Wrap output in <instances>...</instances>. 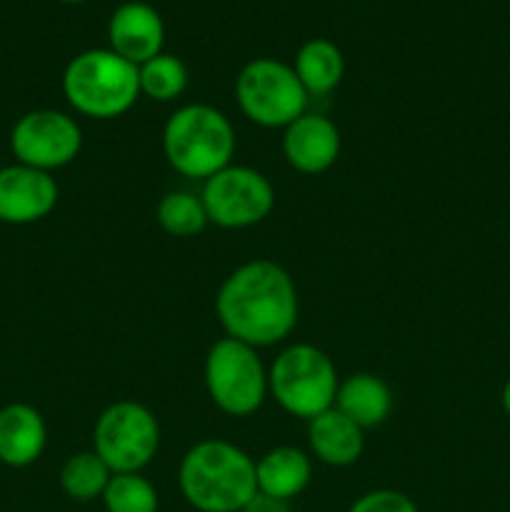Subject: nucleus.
<instances>
[{"label": "nucleus", "instance_id": "1", "mask_svg": "<svg viewBox=\"0 0 510 512\" xmlns=\"http://www.w3.org/2000/svg\"><path fill=\"white\" fill-rule=\"evenodd\" d=\"M215 313L228 338L268 348L288 338L298 325V290L283 265L250 260L223 280Z\"/></svg>", "mask_w": 510, "mask_h": 512}, {"label": "nucleus", "instance_id": "2", "mask_svg": "<svg viewBox=\"0 0 510 512\" xmlns=\"http://www.w3.org/2000/svg\"><path fill=\"white\" fill-rule=\"evenodd\" d=\"M178 485L198 512H243L258 493L255 460L228 440H203L180 460Z\"/></svg>", "mask_w": 510, "mask_h": 512}, {"label": "nucleus", "instance_id": "3", "mask_svg": "<svg viewBox=\"0 0 510 512\" xmlns=\"http://www.w3.org/2000/svg\"><path fill=\"white\" fill-rule=\"evenodd\" d=\"M163 153L175 173L205 183L233 160L235 128L213 105H183L165 123Z\"/></svg>", "mask_w": 510, "mask_h": 512}, {"label": "nucleus", "instance_id": "4", "mask_svg": "<svg viewBox=\"0 0 510 512\" xmlns=\"http://www.w3.org/2000/svg\"><path fill=\"white\" fill-rule=\"evenodd\" d=\"M63 93L80 115L95 120L120 118L140 98L138 65L110 48L83 50L65 65Z\"/></svg>", "mask_w": 510, "mask_h": 512}, {"label": "nucleus", "instance_id": "5", "mask_svg": "<svg viewBox=\"0 0 510 512\" xmlns=\"http://www.w3.org/2000/svg\"><path fill=\"white\" fill-rule=\"evenodd\" d=\"M340 378L333 358L310 343H295L273 360L268 393L285 413L313 420L335 405Z\"/></svg>", "mask_w": 510, "mask_h": 512}, {"label": "nucleus", "instance_id": "6", "mask_svg": "<svg viewBox=\"0 0 510 512\" xmlns=\"http://www.w3.org/2000/svg\"><path fill=\"white\" fill-rule=\"evenodd\" d=\"M205 388L218 410L233 418H248L268 398V370L258 348L228 338L210 345L205 355Z\"/></svg>", "mask_w": 510, "mask_h": 512}, {"label": "nucleus", "instance_id": "7", "mask_svg": "<svg viewBox=\"0 0 510 512\" xmlns=\"http://www.w3.org/2000/svg\"><path fill=\"white\" fill-rule=\"evenodd\" d=\"M235 100L250 123L285 130L308 113L310 95L293 65L275 58H255L245 63L235 78Z\"/></svg>", "mask_w": 510, "mask_h": 512}, {"label": "nucleus", "instance_id": "8", "mask_svg": "<svg viewBox=\"0 0 510 512\" xmlns=\"http://www.w3.org/2000/svg\"><path fill=\"white\" fill-rule=\"evenodd\" d=\"M160 448V425L153 410L135 400H120L100 413L93 450L115 473H140Z\"/></svg>", "mask_w": 510, "mask_h": 512}, {"label": "nucleus", "instance_id": "9", "mask_svg": "<svg viewBox=\"0 0 510 512\" xmlns=\"http://www.w3.org/2000/svg\"><path fill=\"white\" fill-rule=\"evenodd\" d=\"M200 198L210 223L225 230H240L268 218L275 205V188L260 170L230 163L205 180Z\"/></svg>", "mask_w": 510, "mask_h": 512}, {"label": "nucleus", "instance_id": "10", "mask_svg": "<svg viewBox=\"0 0 510 512\" xmlns=\"http://www.w3.org/2000/svg\"><path fill=\"white\" fill-rule=\"evenodd\" d=\"M80 148H83V130L75 118L60 110H30L18 118L10 133V150L15 160L45 173L73 163Z\"/></svg>", "mask_w": 510, "mask_h": 512}, {"label": "nucleus", "instance_id": "11", "mask_svg": "<svg viewBox=\"0 0 510 512\" xmlns=\"http://www.w3.org/2000/svg\"><path fill=\"white\" fill-rule=\"evenodd\" d=\"M58 183L50 173L13 163L0 168V223L30 225L58 205Z\"/></svg>", "mask_w": 510, "mask_h": 512}, {"label": "nucleus", "instance_id": "12", "mask_svg": "<svg viewBox=\"0 0 510 512\" xmlns=\"http://www.w3.org/2000/svg\"><path fill=\"white\" fill-rule=\"evenodd\" d=\"M110 50L133 65H143L145 60L163 53L165 23L158 10L143 0H128L118 5L108 23Z\"/></svg>", "mask_w": 510, "mask_h": 512}, {"label": "nucleus", "instance_id": "13", "mask_svg": "<svg viewBox=\"0 0 510 512\" xmlns=\"http://www.w3.org/2000/svg\"><path fill=\"white\" fill-rule=\"evenodd\" d=\"M340 130L320 113H303L285 128L283 155L290 168L305 175L325 173L340 155Z\"/></svg>", "mask_w": 510, "mask_h": 512}, {"label": "nucleus", "instance_id": "14", "mask_svg": "<svg viewBox=\"0 0 510 512\" xmlns=\"http://www.w3.org/2000/svg\"><path fill=\"white\" fill-rule=\"evenodd\" d=\"M48 445V425L40 410L28 403L0 408V463L8 468H28Z\"/></svg>", "mask_w": 510, "mask_h": 512}, {"label": "nucleus", "instance_id": "15", "mask_svg": "<svg viewBox=\"0 0 510 512\" xmlns=\"http://www.w3.org/2000/svg\"><path fill=\"white\" fill-rule=\"evenodd\" d=\"M308 443L315 458L330 468H348L363 455V428L345 418L338 408H330L310 420Z\"/></svg>", "mask_w": 510, "mask_h": 512}, {"label": "nucleus", "instance_id": "16", "mask_svg": "<svg viewBox=\"0 0 510 512\" xmlns=\"http://www.w3.org/2000/svg\"><path fill=\"white\" fill-rule=\"evenodd\" d=\"M255 478H258V493L290 503L313 480V463L310 455L300 448L280 445L268 450L255 463Z\"/></svg>", "mask_w": 510, "mask_h": 512}, {"label": "nucleus", "instance_id": "17", "mask_svg": "<svg viewBox=\"0 0 510 512\" xmlns=\"http://www.w3.org/2000/svg\"><path fill=\"white\" fill-rule=\"evenodd\" d=\"M345 418L353 420L363 430L383 425L393 410V393L383 378L373 373H355L340 380L335 405Z\"/></svg>", "mask_w": 510, "mask_h": 512}, {"label": "nucleus", "instance_id": "18", "mask_svg": "<svg viewBox=\"0 0 510 512\" xmlns=\"http://www.w3.org/2000/svg\"><path fill=\"white\" fill-rule=\"evenodd\" d=\"M293 70L308 95H328L343 80L345 58L335 43L325 38H313L298 50Z\"/></svg>", "mask_w": 510, "mask_h": 512}, {"label": "nucleus", "instance_id": "19", "mask_svg": "<svg viewBox=\"0 0 510 512\" xmlns=\"http://www.w3.org/2000/svg\"><path fill=\"white\" fill-rule=\"evenodd\" d=\"M113 470L105 465L95 450H83V453L70 455L60 470V488L70 500L78 503H90V500L103 498L108 488Z\"/></svg>", "mask_w": 510, "mask_h": 512}, {"label": "nucleus", "instance_id": "20", "mask_svg": "<svg viewBox=\"0 0 510 512\" xmlns=\"http://www.w3.org/2000/svg\"><path fill=\"white\" fill-rule=\"evenodd\" d=\"M160 228L173 238H195L210 223L205 213L203 198L188 190H173L160 198L158 210H155Z\"/></svg>", "mask_w": 510, "mask_h": 512}, {"label": "nucleus", "instance_id": "21", "mask_svg": "<svg viewBox=\"0 0 510 512\" xmlns=\"http://www.w3.org/2000/svg\"><path fill=\"white\" fill-rule=\"evenodd\" d=\"M138 78L140 93L158 103H170L188 88V68L178 55L170 53H158L155 58L138 65Z\"/></svg>", "mask_w": 510, "mask_h": 512}, {"label": "nucleus", "instance_id": "22", "mask_svg": "<svg viewBox=\"0 0 510 512\" xmlns=\"http://www.w3.org/2000/svg\"><path fill=\"white\" fill-rule=\"evenodd\" d=\"M100 500L108 512H158L160 508L158 490L140 473H115Z\"/></svg>", "mask_w": 510, "mask_h": 512}, {"label": "nucleus", "instance_id": "23", "mask_svg": "<svg viewBox=\"0 0 510 512\" xmlns=\"http://www.w3.org/2000/svg\"><path fill=\"white\" fill-rule=\"evenodd\" d=\"M348 512H420L418 505L400 490H370L360 495Z\"/></svg>", "mask_w": 510, "mask_h": 512}, {"label": "nucleus", "instance_id": "24", "mask_svg": "<svg viewBox=\"0 0 510 512\" xmlns=\"http://www.w3.org/2000/svg\"><path fill=\"white\" fill-rule=\"evenodd\" d=\"M243 512H290V503L278 498H270V495L255 493V498L245 505Z\"/></svg>", "mask_w": 510, "mask_h": 512}, {"label": "nucleus", "instance_id": "25", "mask_svg": "<svg viewBox=\"0 0 510 512\" xmlns=\"http://www.w3.org/2000/svg\"><path fill=\"white\" fill-rule=\"evenodd\" d=\"M500 400H503V410L510 415V378L508 383L503 385V395H500Z\"/></svg>", "mask_w": 510, "mask_h": 512}, {"label": "nucleus", "instance_id": "26", "mask_svg": "<svg viewBox=\"0 0 510 512\" xmlns=\"http://www.w3.org/2000/svg\"><path fill=\"white\" fill-rule=\"evenodd\" d=\"M60 3H80V0H60Z\"/></svg>", "mask_w": 510, "mask_h": 512}]
</instances>
